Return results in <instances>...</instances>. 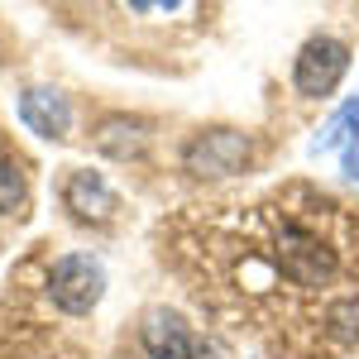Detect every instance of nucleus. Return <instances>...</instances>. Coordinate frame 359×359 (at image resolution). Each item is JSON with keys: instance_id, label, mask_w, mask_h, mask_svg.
Instances as JSON below:
<instances>
[{"instance_id": "2", "label": "nucleus", "mask_w": 359, "mask_h": 359, "mask_svg": "<svg viewBox=\"0 0 359 359\" xmlns=\"http://www.w3.org/2000/svg\"><path fill=\"white\" fill-rule=\"evenodd\" d=\"M101 292H106V269L91 254H62L53 264V273H48V297L67 316L91 311V306L101 302Z\"/></svg>"}, {"instance_id": "9", "label": "nucleus", "mask_w": 359, "mask_h": 359, "mask_svg": "<svg viewBox=\"0 0 359 359\" xmlns=\"http://www.w3.org/2000/svg\"><path fill=\"white\" fill-rule=\"evenodd\" d=\"M321 331L331 335L335 345H359V292L335 297V302L321 311Z\"/></svg>"}, {"instance_id": "4", "label": "nucleus", "mask_w": 359, "mask_h": 359, "mask_svg": "<svg viewBox=\"0 0 359 359\" xmlns=\"http://www.w3.org/2000/svg\"><path fill=\"white\" fill-rule=\"evenodd\" d=\"M182 163L196 177H230V172H240L249 163V139L240 130H206V135H196L187 144Z\"/></svg>"}, {"instance_id": "11", "label": "nucleus", "mask_w": 359, "mask_h": 359, "mask_svg": "<svg viewBox=\"0 0 359 359\" xmlns=\"http://www.w3.org/2000/svg\"><path fill=\"white\" fill-rule=\"evenodd\" d=\"M355 125H359V96L345 106V111H335V120L321 130V135H316V144H311V149H316V154H321V149H335V144L345 139V130H355Z\"/></svg>"}, {"instance_id": "1", "label": "nucleus", "mask_w": 359, "mask_h": 359, "mask_svg": "<svg viewBox=\"0 0 359 359\" xmlns=\"http://www.w3.org/2000/svg\"><path fill=\"white\" fill-rule=\"evenodd\" d=\"M335 216H340V206L326 196H316L306 211L273 201V206H259L245 221V245L254 254H264L283 283L321 292L340 278V245L326 230Z\"/></svg>"}, {"instance_id": "8", "label": "nucleus", "mask_w": 359, "mask_h": 359, "mask_svg": "<svg viewBox=\"0 0 359 359\" xmlns=\"http://www.w3.org/2000/svg\"><path fill=\"white\" fill-rule=\"evenodd\" d=\"M96 149L111 154V158H139L149 149V125L130 120V115H106L96 125Z\"/></svg>"}, {"instance_id": "6", "label": "nucleus", "mask_w": 359, "mask_h": 359, "mask_svg": "<svg viewBox=\"0 0 359 359\" xmlns=\"http://www.w3.org/2000/svg\"><path fill=\"white\" fill-rule=\"evenodd\" d=\"M62 201H67V211H72L77 221H91V225H106L111 211H115V192L106 187V177H101V172H86V168H77V172L67 177Z\"/></svg>"}, {"instance_id": "3", "label": "nucleus", "mask_w": 359, "mask_h": 359, "mask_svg": "<svg viewBox=\"0 0 359 359\" xmlns=\"http://www.w3.org/2000/svg\"><path fill=\"white\" fill-rule=\"evenodd\" d=\"M345 67H350V48L340 43V39H311L302 53H297V67H292V82H297V91L302 96H331L335 86H340V77H345Z\"/></svg>"}, {"instance_id": "5", "label": "nucleus", "mask_w": 359, "mask_h": 359, "mask_svg": "<svg viewBox=\"0 0 359 359\" xmlns=\"http://www.w3.org/2000/svg\"><path fill=\"white\" fill-rule=\"evenodd\" d=\"M20 120L39 139H67V130H72V106H67V96L53 91V86H29L25 96H20Z\"/></svg>"}, {"instance_id": "7", "label": "nucleus", "mask_w": 359, "mask_h": 359, "mask_svg": "<svg viewBox=\"0 0 359 359\" xmlns=\"http://www.w3.org/2000/svg\"><path fill=\"white\" fill-rule=\"evenodd\" d=\"M139 335H144V350L154 359H196L192 335L182 326V316H172V311H149Z\"/></svg>"}, {"instance_id": "10", "label": "nucleus", "mask_w": 359, "mask_h": 359, "mask_svg": "<svg viewBox=\"0 0 359 359\" xmlns=\"http://www.w3.org/2000/svg\"><path fill=\"white\" fill-rule=\"evenodd\" d=\"M20 206H25V172H20V163L0 158V216H10Z\"/></svg>"}, {"instance_id": "12", "label": "nucleus", "mask_w": 359, "mask_h": 359, "mask_svg": "<svg viewBox=\"0 0 359 359\" xmlns=\"http://www.w3.org/2000/svg\"><path fill=\"white\" fill-rule=\"evenodd\" d=\"M345 172H350V177L359 182V125L350 130V135H345Z\"/></svg>"}]
</instances>
